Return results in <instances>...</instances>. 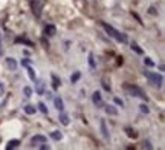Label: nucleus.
I'll return each instance as SVG.
<instances>
[{"instance_id": "obj_27", "label": "nucleus", "mask_w": 165, "mask_h": 150, "mask_svg": "<svg viewBox=\"0 0 165 150\" xmlns=\"http://www.w3.org/2000/svg\"><path fill=\"white\" fill-rule=\"evenodd\" d=\"M139 109H141V112H142V113H150V109L147 107V104H141Z\"/></svg>"}, {"instance_id": "obj_29", "label": "nucleus", "mask_w": 165, "mask_h": 150, "mask_svg": "<svg viewBox=\"0 0 165 150\" xmlns=\"http://www.w3.org/2000/svg\"><path fill=\"white\" fill-rule=\"evenodd\" d=\"M101 84H103V87H104V89H106V90H107V92H112V87H110V84H107V83H106V81H103V83H101Z\"/></svg>"}, {"instance_id": "obj_1", "label": "nucleus", "mask_w": 165, "mask_h": 150, "mask_svg": "<svg viewBox=\"0 0 165 150\" xmlns=\"http://www.w3.org/2000/svg\"><path fill=\"white\" fill-rule=\"evenodd\" d=\"M101 26L104 28V31L112 37V38H115L116 41H119V43H127L129 41V38H127V35L125 34H122V32H119L118 29H115L112 24H107L106 21H101Z\"/></svg>"}, {"instance_id": "obj_17", "label": "nucleus", "mask_w": 165, "mask_h": 150, "mask_svg": "<svg viewBox=\"0 0 165 150\" xmlns=\"http://www.w3.org/2000/svg\"><path fill=\"white\" fill-rule=\"evenodd\" d=\"M23 110H25V113H26V115H34V113L37 112V107H35V106H31V104H28V106H25V107H23Z\"/></svg>"}, {"instance_id": "obj_28", "label": "nucleus", "mask_w": 165, "mask_h": 150, "mask_svg": "<svg viewBox=\"0 0 165 150\" xmlns=\"http://www.w3.org/2000/svg\"><path fill=\"white\" fill-rule=\"evenodd\" d=\"M115 104L116 106H121V107H124V101L121 98H118V96H115Z\"/></svg>"}, {"instance_id": "obj_12", "label": "nucleus", "mask_w": 165, "mask_h": 150, "mask_svg": "<svg viewBox=\"0 0 165 150\" xmlns=\"http://www.w3.org/2000/svg\"><path fill=\"white\" fill-rule=\"evenodd\" d=\"M15 43L26 44V46H29V47H32V46H34V43H32L29 38H26V37H17V38H15Z\"/></svg>"}, {"instance_id": "obj_8", "label": "nucleus", "mask_w": 165, "mask_h": 150, "mask_svg": "<svg viewBox=\"0 0 165 150\" xmlns=\"http://www.w3.org/2000/svg\"><path fill=\"white\" fill-rule=\"evenodd\" d=\"M54 99V104H55V109L58 110V112H63L64 110V101L60 98V96H55V98H52Z\"/></svg>"}, {"instance_id": "obj_15", "label": "nucleus", "mask_w": 165, "mask_h": 150, "mask_svg": "<svg viewBox=\"0 0 165 150\" xmlns=\"http://www.w3.org/2000/svg\"><path fill=\"white\" fill-rule=\"evenodd\" d=\"M18 145H20V139H11V141H8V144H6V150L17 148Z\"/></svg>"}, {"instance_id": "obj_6", "label": "nucleus", "mask_w": 165, "mask_h": 150, "mask_svg": "<svg viewBox=\"0 0 165 150\" xmlns=\"http://www.w3.org/2000/svg\"><path fill=\"white\" fill-rule=\"evenodd\" d=\"M46 141H48V138L44 135H34L31 138V145H37V144H41V142H46Z\"/></svg>"}, {"instance_id": "obj_35", "label": "nucleus", "mask_w": 165, "mask_h": 150, "mask_svg": "<svg viewBox=\"0 0 165 150\" xmlns=\"http://www.w3.org/2000/svg\"><path fill=\"white\" fill-rule=\"evenodd\" d=\"M0 55H2V34H0Z\"/></svg>"}, {"instance_id": "obj_32", "label": "nucleus", "mask_w": 165, "mask_h": 150, "mask_svg": "<svg viewBox=\"0 0 165 150\" xmlns=\"http://www.w3.org/2000/svg\"><path fill=\"white\" fill-rule=\"evenodd\" d=\"M29 63H31V61H29L28 58H25V60H21V66H25V67H26V66H28Z\"/></svg>"}, {"instance_id": "obj_34", "label": "nucleus", "mask_w": 165, "mask_h": 150, "mask_svg": "<svg viewBox=\"0 0 165 150\" xmlns=\"http://www.w3.org/2000/svg\"><path fill=\"white\" fill-rule=\"evenodd\" d=\"M44 95L48 96V99H52L54 96H52V92H44Z\"/></svg>"}, {"instance_id": "obj_7", "label": "nucleus", "mask_w": 165, "mask_h": 150, "mask_svg": "<svg viewBox=\"0 0 165 150\" xmlns=\"http://www.w3.org/2000/svg\"><path fill=\"white\" fill-rule=\"evenodd\" d=\"M55 34H57V28L54 26V24H46V28H44V35L54 37Z\"/></svg>"}, {"instance_id": "obj_21", "label": "nucleus", "mask_w": 165, "mask_h": 150, "mask_svg": "<svg viewBox=\"0 0 165 150\" xmlns=\"http://www.w3.org/2000/svg\"><path fill=\"white\" fill-rule=\"evenodd\" d=\"M51 138L55 139V141H60V139L63 138V133H61L60 130H54V132H51Z\"/></svg>"}, {"instance_id": "obj_11", "label": "nucleus", "mask_w": 165, "mask_h": 150, "mask_svg": "<svg viewBox=\"0 0 165 150\" xmlns=\"http://www.w3.org/2000/svg\"><path fill=\"white\" fill-rule=\"evenodd\" d=\"M104 110H106V113L110 115V116H116V115H118V109H116L115 106H112V104H107V106L104 107Z\"/></svg>"}, {"instance_id": "obj_25", "label": "nucleus", "mask_w": 165, "mask_h": 150, "mask_svg": "<svg viewBox=\"0 0 165 150\" xmlns=\"http://www.w3.org/2000/svg\"><path fill=\"white\" fill-rule=\"evenodd\" d=\"M23 93H25L26 98H29V96H32V89L29 86H25V87H23Z\"/></svg>"}, {"instance_id": "obj_2", "label": "nucleus", "mask_w": 165, "mask_h": 150, "mask_svg": "<svg viewBox=\"0 0 165 150\" xmlns=\"http://www.w3.org/2000/svg\"><path fill=\"white\" fill-rule=\"evenodd\" d=\"M144 75L148 78V81H150L154 87H162V84H163V77H162L160 73L150 72V70H144Z\"/></svg>"}, {"instance_id": "obj_5", "label": "nucleus", "mask_w": 165, "mask_h": 150, "mask_svg": "<svg viewBox=\"0 0 165 150\" xmlns=\"http://www.w3.org/2000/svg\"><path fill=\"white\" fill-rule=\"evenodd\" d=\"M31 9H32L35 17H40L41 15V2H38V0H32L31 2Z\"/></svg>"}, {"instance_id": "obj_22", "label": "nucleus", "mask_w": 165, "mask_h": 150, "mask_svg": "<svg viewBox=\"0 0 165 150\" xmlns=\"http://www.w3.org/2000/svg\"><path fill=\"white\" fill-rule=\"evenodd\" d=\"M37 109L41 112V113H44V115H48V107H46V104L43 103V101H40L38 104H37Z\"/></svg>"}, {"instance_id": "obj_18", "label": "nucleus", "mask_w": 165, "mask_h": 150, "mask_svg": "<svg viewBox=\"0 0 165 150\" xmlns=\"http://www.w3.org/2000/svg\"><path fill=\"white\" fill-rule=\"evenodd\" d=\"M26 70H28V75H29L31 81H35V80H37V75H35V70H34V67H31V66L28 64V66H26Z\"/></svg>"}, {"instance_id": "obj_4", "label": "nucleus", "mask_w": 165, "mask_h": 150, "mask_svg": "<svg viewBox=\"0 0 165 150\" xmlns=\"http://www.w3.org/2000/svg\"><path fill=\"white\" fill-rule=\"evenodd\" d=\"M92 101H93V104H95L97 107H103V106H104V101H103L101 92H98V90L93 92V93H92Z\"/></svg>"}, {"instance_id": "obj_9", "label": "nucleus", "mask_w": 165, "mask_h": 150, "mask_svg": "<svg viewBox=\"0 0 165 150\" xmlns=\"http://www.w3.org/2000/svg\"><path fill=\"white\" fill-rule=\"evenodd\" d=\"M100 127H101V133L106 139H109V130H107V124H106V119H101L100 121Z\"/></svg>"}, {"instance_id": "obj_13", "label": "nucleus", "mask_w": 165, "mask_h": 150, "mask_svg": "<svg viewBox=\"0 0 165 150\" xmlns=\"http://www.w3.org/2000/svg\"><path fill=\"white\" fill-rule=\"evenodd\" d=\"M130 47H132V51H135V52L139 54V55H142V54H144V49L141 47L136 41H132V43H130Z\"/></svg>"}, {"instance_id": "obj_24", "label": "nucleus", "mask_w": 165, "mask_h": 150, "mask_svg": "<svg viewBox=\"0 0 165 150\" xmlns=\"http://www.w3.org/2000/svg\"><path fill=\"white\" fill-rule=\"evenodd\" d=\"M89 66H90V69H95V67H97V64H95V58H93V54H92V52L89 54Z\"/></svg>"}, {"instance_id": "obj_33", "label": "nucleus", "mask_w": 165, "mask_h": 150, "mask_svg": "<svg viewBox=\"0 0 165 150\" xmlns=\"http://www.w3.org/2000/svg\"><path fill=\"white\" fill-rule=\"evenodd\" d=\"M144 147H147V148H150V150L153 148V145H151V144H150L148 141H145V142H144Z\"/></svg>"}, {"instance_id": "obj_3", "label": "nucleus", "mask_w": 165, "mask_h": 150, "mask_svg": "<svg viewBox=\"0 0 165 150\" xmlns=\"http://www.w3.org/2000/svg\"><path fill=\"white\" fill-rule=\"evenodd\" d=\"M124 89L130 93V96H138L141 99H144V101H147V95H145V92L141 89V87L132 86V84H124Z\"/></svg>"}, {"instance_id": "obj_23", "label": "nucleus", "mask_w": 165, "mask_h": 150, "mask_svg": "<svg viewBox=\"0 0 165 150\" xmlns=\"http://www.w3.org/2000/svg\"><path fill=\"white\" fill-rule=\"evenodd\" d=\"M58 119H60V122H61V124H64V126H69V122H70V121H69V116H67V115H64V113H61Z\"/></svg>"}, {"instance_id": "obj_30", "label": "nucleus", "mask_w": 165, "mask_h": 150, "mask_svg": "<svg viewBox=\"0 0 165 150\" xmlns=\"http://www.w3.org/2000/svg\"><path fill=\"white\" fill-rule=\"evenodd\" d=\"M40 41H41V44H43V46H44L46 49H48V47H49V41H46V38H44V37H43V38L40 40Z\"/></svg>"}, {"instance_id": "obj_26", "label": "nucleus", "mask_w": 165, "mask_h": 150, "mask_svg": "<svg viewBox=\"0 0 165 150\" xmlns=\"http://www.w3.org/2000/svg\"><path fill=\"white\" fill-rule=\"evenodd\" d=\"M144 64H145V66H148V67H153V66H154V61H153L151 58L145 57V58H144Z\"/></svg>"}, {"instance_id": "obj_10", "label": "nucleus", "mask_w": 165, "mask_h": 150, "mask_svg": "<svg viewBox=\"0 0 165 150\" xmlns=\"http://www.w3.org/2000/svg\"><path fill=\"white\" fill-rule=\"evenodd\" d=\"M35 92H37L38 95H44L46 90H44V83H43V81H40V80L37 81V80H35Z\"/></svg>"}, {"instance_id": "obj_36", "label": "nucleus", "mask_w": 165, "mask_h": 150, "mask_svg": "<svg viewBox=\"0 0 165 150\" xmlns=\"http://www.w3.org/2000/svg\"><path fill=\"white\" fill-rule=\"evenodd\" d=\"M2 89H3V87H2V84H0V90H2Z\"/></svg>"}, {"instance_id": "obj_14", "label": "nucleus", "mask_w": 165, "mask_h": 150, "mask_svg": "<svg viewBox=\"0 0 165 150\" xmlns=\"http://www.w3.org/2000/svg\"><path fill=\"white\" fill-rule=\"evenodd\" d=\"M51 78H52V87H54V90H57V89L61 86V80L57 77L55 73H52V75H51Z\"/></svg>"}, {"instance_id": "obj_19", "label": "nucleus", "mask_w": 165, "mask_h": 150, "mask_svg": "<svg viewBox=\"0 0 165 150\" xmlns=\"http://www.w3.org/2000/svg\"><path fill=\"white\" fill-rule=\"evenodd\" d=\"M80 78H81V72H80V70H77V72H74L72 75H70V83L74 84V83H77Z\"/></svg>"}, {"instance_id": "obj_16", "label": "nucleus", "mask_w": 165, "mask_h": 150, "mask_svg": "<svg viewBox=\"0 0 165 150\" xmlns=\"http://www.w3.org/2000/svg\"><path fill=\"white\" fill-rule=\"evenodd\" d=\"M125 133H127L129 138H133V139H136V138L139 136V133H138L135 129H132V127H125Z\"/></svg>"}, {"instance_id": "obj_31", "label": "nucleus", "mask_w": 165, "mask_h": 150, "mask_svg": "<svg viewBox=\"0 0 165 150\" xmlns=\"http://www.w3.org/2000/svg\"><path fill=\"white\" fill-rule=\"evenodd\" d=\"M148 12H150L151 15H157V11H156V8H153V6L148 8Z\"/></svg>"}, {"instance_id": "obj_20", "label": "nucleus", "mask_w": 165, "mask_h": 150, "mask_svg": "<svg viewBox=\"0 0 165 150\" xmlns=\"http://www.w3.org/2000/svg\"><path fill=\"white\" fill-rule=\"evenodd\" d=\"M6 66H8L11 70H15V69H17V63H15L14 58H6Z\"/></svg>"}]
</instances>
